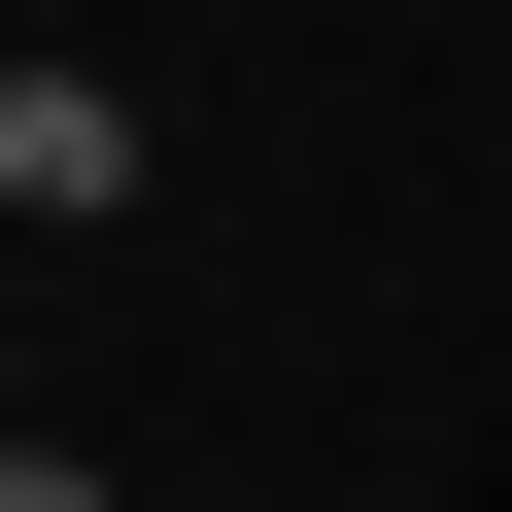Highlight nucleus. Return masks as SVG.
<instances>
[{"instance_id": "f257e3e1", "label": "nucleus", "mask_w": 512, "mask_h": 512, "mask_svg": "<svg viewBox=\"0 0 512 512\" xmlns=\"http://www.w3.org/2000/svg\"><path fill=\"white\" fill-rule=\"evenodd\" d=\"M0 205L103 239V205H137V103H103V69H0Z\"/></svg>"}, {"instance_id": "f03ea898", "label": "nucleus", "mask_w": 512, "mask_h": 512, "mask_svg": "<svg viewBox=\"0 0 512 512\" xmlns=\"http://www.w3.org/2000/svg\"><path fill=\"white\" fill-rule=\"evenodd\" d=\"M0 512H103V478H69V444H0Z\"/></svg>"}]
</instances>
